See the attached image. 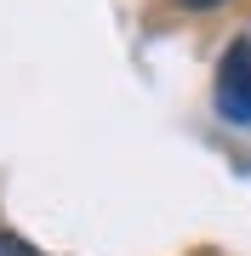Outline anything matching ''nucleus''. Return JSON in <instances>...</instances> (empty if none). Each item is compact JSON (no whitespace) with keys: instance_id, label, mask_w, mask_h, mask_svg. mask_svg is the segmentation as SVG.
I'll list each match as a JSON object with an SVG mask.
<instances>
[{"instance_id":"1","label":"nucleus","mask_w":251,"mask_h":256,"mask_svg":"<svg viewBox=\"0 0 251 256\" xmlns=\"http://www.w3.org/2000/svg\"><path fill=\"white\" fill-rule=\"evenodd\" d=\"M217 114L228 126H251V40H234L217 63Z\"/></svg>"},{"instance_id":"2","label":"nucleus","mask_w":251,"mask_h":256,"mask_svg":"<svg viewBox=\"0 0 251 256\" xmlns=\"http://www.w3.org/2000/svg\"><path fill=\"white\" fill-rule=\"evenodd\" d=\"M0 256H40V250L29 245L23 234H0Z\"/></svg>"},{"instance_id":"3","label":"nucleus","mask_w":251,"mask_h":256,"mask_svg":"<svg viewBox=\"0 0 251 256\" xmlns=\"http://www.w3.org/2000/svg\"><path fill=\"white\" fill-rule=\"evenodd\" d=\"M177 6H188V12H211V6H223V0H177Z\"/></svg>"}]
</instances>
